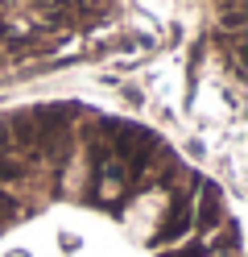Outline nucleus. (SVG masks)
<instances>
[{
	"instance_id": "2",
	"label": "nucleus",
	"mask_w": 248,
	"mask_h": 257,
	"mask_svg": "<svg viewBox=\"0 0 248 257\" xmlns=\"http://www.w3.org/2000/svg\"><path fill=\"white\" fill-rule=\"evenodd\" d=\"M198 187H203V212H198V228L211 232L215 220H219V187H215V183H198Z\"/></svg>"
},
{
	"instance_id": "5",
	"label": "nucleus",
	"mask_w": 248,
	"mask_h": 257,
	"mask_svg": "<svg viewBox=\"0 0 248 257\" xmlns=\"http://www.w3.org/2000/svg\"><path fill=\"white\" fill-rule=\"evenodd\" d=\"M0 42H13V34H9V25L0 21Z\"/></svg>"
},
{
	"instance_id": "4",
	"label": "nucleus",
	"mask_w": 248,
	"mask_h": 257,
	"mask_svg": "<svg viewBox=\"0 0 248 257\" xmlns=\"http://www.w3.org/2000/svg\"><path fill=\"white\" fill-rule=\"evenodd\" d=\"M17 212V199L13 195H5V191H0V216H13Z\"/></svg>"
},
{
	"instance_id": "1",
	"label": "nucleus",
	"mask_w": 248,
	"mask_h": 257,
	"mask_svg": "<svg viewBox=\"0 0 248 257\" xmlns=\"http://www.w3.org/2000/svg\"><path fill=\"white\" fill-rule=\"evenodd\" d=\"M190 224H194V195H190V191H174L170 212H165V220H161V228H157L153 240H157V245H170V240H178Z\"/></svg>"
},
{
	"instance_id": "3",
	"label": "nucleus",
	"mask_w": 248,
	"mask_h": 257,
	"mask_svg": "<svg viewBox=\"0 0 248 257\" xmlns=\"http://www.w3.org/2000/svg\"><path fill=\"white\" fill-rule=\"evenodd\" d=\"M21 162H17V158L13 154H5V150H0V183H13V179H21Z\"/></svg>"
}]
</instances>
